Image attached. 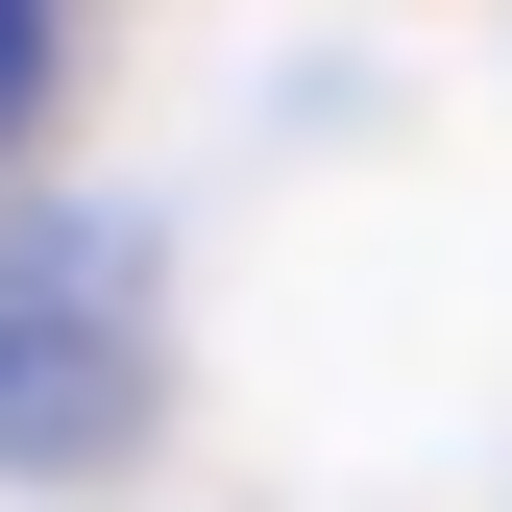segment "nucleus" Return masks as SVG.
I'll return each mask as SVG.
<instances>
[{
	"instance_id": "1",
	"label": "nucleus",
	"mask_w": 512,
	"mask_h": 512,
	"mask_svg": "<svg viewBox=\"0 0 512 512\" xmlns=\"http://www.w3.org/2000/svg\"><path fill=\"white\" fill-rule=\"evenodd\" d=\"M147 342H122V269L98 244H0V464H98Z\"/></svg>"
},
{
	"instance_id": "2",
	"label": "nucleus",
	"mask_w": 512,
	"mask_h": 512,
	"mask_svg": "<svg viewBox=\"0 0 512 512\" xmlns=\"http://www.w3.org/2000/svg\"><path fill=\"white\" fill-rule=\"evenodd\" d=\"M25 25H49V0H0V98H25Z\"/></svg>"
}]
</instances>
